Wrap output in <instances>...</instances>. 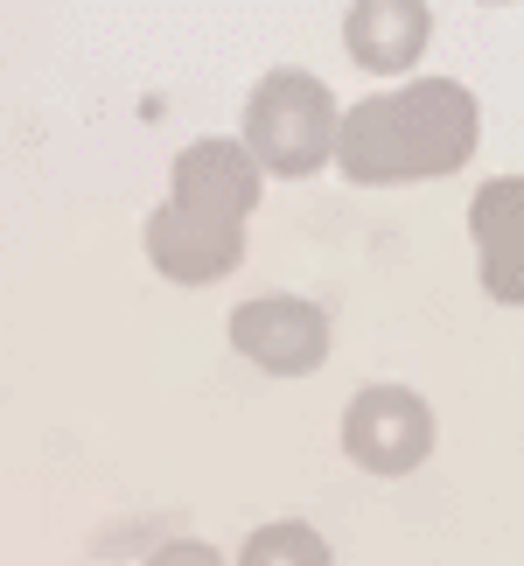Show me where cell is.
Listing matches in <instances>:
<instances>
[{
  "instance_id": "6da1fadb",
  "label": "cell",
  "mask_w": 524,
  "mask_h": 566,
  "mask_svg": "<svg viewBox=\"0 0 524 566\" xmlns=\"http://www.w3.org/2000/svg\"><path fill=\"white\" fill-rule=\"evenodd\" d=\"M483 140V105L454 77H406L391 92H370L336 126V168L357 189H406L441 182L469 168Z\"/></svg>"
},
{
  "instance_id": "7a4b0ae2",
  "label": "cell",
  "mask_w": 524,
  "mask_h": 566,
  "mask_svg": "<svg viewBox=\"0 0 524 566\" xmlns=\"http://www.w3.org/2000/svg\"><path fill=\"white\" fill-rule=\"evenodd\" d=\"M336 92L315 71H266L245 98V155L259 176L280 182H308L336 161Z\"/></svg>"
},
{
  "instance_id": "3957f363",
  "label": "cell",
  "mask_w": 524,
  "mask_h": 566,
  "mask_svg": "<svg viewBox=\"0 0 524 566\" xmlns=\"http://www.w3.org/2000/svg\"><path fill=\"white\" fill-rule=\"evenodd\" d=\"M343 454L364 475L399 483V475H412L433 454V406L412 385H364L343 406Z\"/></svg>"
},
{
  "instance_id": "277c9868",
  "label": "cell",
  "mask_w": 524,
  "mask_h": 566,
  "mask_svg": "<svg viewBox=\"0 0 524 566\" xmlns=\"http://www.w3.org/2000/svg\"><path fill=\"white\" fill-rule=\"evenodd\" d=\"M329 308L308 294H252L231 308V350L266 378H308L329 364Z\"/></svg>"
},
{
  "instance_id": "5b68a950",
  "label": "cell",
  "mask_w": 524,
  "mask_h": 566,
  "mask_svg": "<svg viewBox=\"0 0 524 566\" xmlns=\"http://www.w3.org/2000/svg\"><path fill=\"white\" fill-rule=\"evenodd\" d=\"M147 266H155L168 287H210L245 266V224H210V217H189L175 203H155L147 210Z\"/></svg>"
},
{
  "instance_id": "8992f818",
  "label": "cell",
  "mask_w": 524,
  "mask_h": 566,
  "mask_svg": "<svg viewBox=\"0 0 524 566\" xmlns=\"http://www.w3.org/2000/svg\"><path fill=\"white\" fill-rule=\"evenodd\" d=\"M259 189H266V176L252 168L238 140H189L168 168V203L189 217H210V224H245L259 210Z\"/></svg>"
},
{
  "instance_id": "52a82bcc",
  "label": "cell",
  "mask_w": 524,
  "mask_h": 566,
  "mask_svg": "<svg viewBox=\"0 0 524 566\" xmlns=\"http://www.w3.org/2000/svg\"><path fill=\"white\" fill-rule=\"evenodd\" d=\"M469 238L483 294L504 308H524V176H490L469 196Z\"/></svg>"
},
{
  "instance_id": "ba28073f",
  "label": "cell",
  "mask_w": 524,
  "mask_h": 566,
  "mask_svg": "<svg viewBox=\"0 0 524 566\" xmlns=\"http://www.w3.org/2000/svg\"><path fill=\"white\" fill-rule=\"evenodd\" d=\"M433 42V8L427 0H357L343 14V50L370 77H406Z\"/></svg>"
},
{
  "instance_id": "9c48e42d",
  "label": "cell",
  "mask_w": 524,
  "mask_h": 566,
  "mask_svg": "<svg viewBox=\"0 0 524 566\" xmlns=\"http://www.w3.org/2000/svg\"><path fill=\"white\" fill-rule=\"evenodd\" d=\"M238 566H336V553L315 525L280 517V525H259L245 546H238Z\"/></svg>"
},
{
  "instance_id": "30bf717a",
  "label": "cell",
  "mask_w": 524,
  "mask_h": 566,
  "mask_svg": "<svg viewBox=\"0 0 524 566\" xmlns=\"http://www.w3.org/2000/svg\"><path fill=\"white\" fill-rule=\"evenodd\" d=\"M147 566H224V553L203 546V538H168V546L147 553Z\"/></svg>"
}]
</instances>
